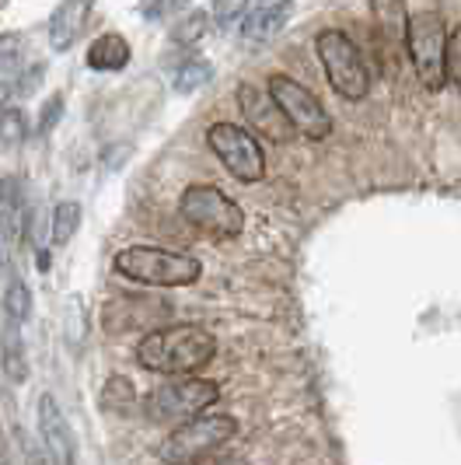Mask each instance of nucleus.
I'll return each mask as SVG.
<instances>
[{
  "label": "nucleus",
  "instance_id": "1",
  "mask_svg": "<svg viewBox=\"0 0 461 465\" xmlns=\"http://www.w3.org/2000/svg\"><path fill=\"white\" fill-rule=\"evenodd\" d=\"M213 353H217L213 332L192 322L154 329L137 343L140 368L151 374H196L213 361Z\"/></svg>",
  "mask_w": 461,
  "mask_h": 465
},
{
  "label": "nucleus",
  "instance_id": "2",
  "mask_svg": "<svg viewBox=\"0 0 461 465\" xmlns=\"http://www.w3.org/2000/svg\"><path fill=\"white\" fill-rule=\"evenodd\" d=\"M113 266L119 277L147 283V287H189L203 273L200 259L175 249H158V245H130L115 256Z\"/></svg>",
  "mask_w": 461,
  "mask_h": 465
},
{
  "label": "nucleus",
  "instance_id": "3",
  "mask_svg": "<svg viewBox=\"0 0 461 465\" xmlns=\"http://www.w3.org/2000/svg\"><path fill=\"white\" fill-rule=\"evenodd\" d=\"M319 60L325 67V77L332 84V92L346 98V102H360L370 92V70L364 64V53L357 49V43L339 32V28H325L315 39Z\"/></svg>",
  "mask_w": 461,
  "mask_h": 465
},
{
  "label": "nucleus",
  "instance_id": "4",
  "mask_svg": "<svg viewBox=\"0 0 461 465\" xmlns=\"http://www.w3.org/2000/svg\"><path fill=\"white\" fill-rule=\"evenodd\" d=\"M238 434V420L228 413H200L172 430L162 444V459L168 465H196L213 451H221Z\"/></svg>",
  "mask_w": 461,
  "mask_h": 465
},
{
  "label": "nucleus",
  "instance_id": "5",
  "mask_svg": "<svg viewBox=\"0 0 461 465\" xmlns=\"http://www.w3.org/2000/svg\"><path fill=\"white\" fill-rule=\"evenodd\" d=\"M406 49L419 84L427 92H440L447 84V25L437 11H419L416 18H409Z\"/></svg>",
  "mask_w": 461,
  "mask_h": 465
},
{
  "label": "nucleus",
  "instance_id": "6",
  "mask_svg": "<svg viewBox=\"0 0 461 465\" xmlns=\"http://www.w3.org/2000/svg\"><path fill=\"white\" fill-rule=\"evenodd\" d=\"M179 210L192 228H200L210 238H238L245 232V210L238 207L224 189L207 186V183L185 189Z\"/></svg>",
  "mask_w": 461,
  "mask_h": 465
},
{
  "label": "nucleus",
  "instance_id": "7",
  "mask_svg": "<svg viewBox=\"0 0 461 465\" xmlns=\"http://www.w3.org/2000/svg\"><path fill=\"white\" fill-rule=\"evenodd\" d=\"M207 143L238 183H259L266 175V154H262L259 140L245 126H238V123H213L207 130Z\"/></svg>",
  "mask_w": 461,
  "mask_h": 465
},
{
  "label": "nucleus",
  "instance_id": "8",
  "mask_svg": "<svg viewBox=\"0 0 461 465\" xmlns=\"http://www.w3.org/2000/svg\"><path fill=\"white\" fill-rule=\"evenodd\" d=\"M221 399V385L210 381V378H192L182 374L175 381H168L162 389H154L147 406L154 420H192L200 413H207L210 406Z\"/></svg>",
  "mask_w": 461,
  "mask_h": 465
},
{
  "label": "nucleus",
  "instance_id": "9",
  "mask_svg": "<svg viewBox=\"0 0 461 465\" xmlns=\"http://www.w3.org/2000/svg\"><path fill=\"white\" fill-rule=\"evenodd\" d=\"M270 94L277 98V105L283 109V116L290 119V126L308 140H325L332 134V116L325 113V105L290 74H273Z\"/></svg>",
  "mask_w": 461,
  "mask_h": 465
},
{
  "label": "nucleus",
  "instance_id": "10",
  "mask_svg": "<svg viewBox=\"0 0 461 465\" xmlns=\"http://www.w3.org/2000/svg\"><path fill=\"white\" fill-rule=\"evenodd\" d=\"M238 105H241V113H245V119H249V126H252L255 134H262L273 143H290L294 134H298L290 126V119L283 116L277 98L270 92H262V88H255V84H238Z\"/></svg>",
  "mask_w": 461,
  "mask_h": 465
},
{
  "label": "nucleus",
  "instance_id": "11",
  "mask_svg": "<svg viewBox=\"0 0 461 465\" xmlns=\"http://www.w3.org/2000/svg\"><path fill=\"white\" fill-rule=\"evenodd\" d=\"M35 420H39V441H43V451H46L49 465H77V441H74V430H70L67 417L60 410V402L49 396H39V410H35Z\"/></svg>",
  "mask_w": 461,
  "mask_h": 465
},
{
  "label": "nucleus",
  "instance_id": "12",
  "mask_svg": "<svg viewBox=\"0 0 461 465\" xmlns=\"http://www.w3.org/2000/svg\"><path fill=\"white\" fill-rule=\"evenodd\" d=\"M94 0H60L49 15V46L53 53H67L81 32L88 28V18H92Z\"/></svg>",
  "mask_w": 461,
  "mask_h": 465
},
{
  "label": "nucleus",
  "instance_id": "13",
  "mask_svg": "<svg viewBox=\"0 0 461 465\" xmlns=\"http://www.w3.org/2000/svg\"><path fill=\"white\" fill-rule=\"evenodd\" d=\"M370 18H374V28H378L381 43L388 46V53L406 49V39H409V7H406V0H370Z\"/></svg>",
  "mask_w": 461,
  "mask_h": 465
},
{
  "label": "nucleus",
  "instance_id": "14",
  "mask_svg": "<svg viewBox=\"0 0 461 465\" xmlns=\"http://www.w3.org/2000/svg\"><path fill=\"white\" fill-rule=\"evenodd\" d=\"M0 368L7 374V381H15V385H22L25 378H28L22 322L11 319L7 312H0Z\"/></svg>",
  "mask_w": 461,
  "mask_h": 465
},
{
  "label": "nucleus",
  "instance_id": "15",
  "mask_svg": "<svg viewBox=\"0 0 461 465\" xmlns=\"http://www.w3.org/2000/svg\"><path fill=\"white\" fill-rule=\"evenodd\" d=\"M287 22H290V4L287 0L266 4V7L249 11L241 18V39L245 43H270V39H277L280 32L287 28Z\"/></svg>",
  "mask_w": 461,
  "mask_h": 465
},
{
  "label": "nucleus",
  "instance_id": "16",
  "mask_svg": "<svg viewBox=\"0 0 461 465\" xmlns=\"http://www.w3.org/2000/svg\"><path fill=\"white\" fill-rule=\"evenodd\" d=\"M130 56H133V53H130V43H126L119 32H105V35H98L92 46H88V67L109 74V70L126 67Z\"/></svg>",
  "mask_w": 461,
  "mask_h": 465
},
{
  "label": "nucleus",
  "instance_id": "17",
  "mask_svg": "<svg viewBox=\"0 0 461 465\" xmlns=\"http://www.w3.org/2000/svg\"><path fill=\"white\" fill-rule=\"evenodd\" d=\"M81 221H84V210H81L77 200H64V203H56V207H53V217H49V245L64 249L70 238L77 234Z\"/></svg>",
  "mask_w": 461,
  "mask_h": 465
},
{
  "label": "nucleus",
  "instance_id": "18",
  "mask_svg": "<svg viewBox=\"0 0 461 465\" xmlns=\"http://www.w3.org/2000/svg\"><path fill=\"white\" fill-rule=\"evenodd\" d=\"M207 28H210V15H207V11H189V15H182L179 22L172 25L168 39H172L175 46H196V43L207 35Z\"/></svg>",
  "mask_w": 461,
  "mask_h": 465
},
{
  "label": "nucleus",
  "instance_id": "19",
  "mask_svg": "<svg viewBox=\"0 0 461 465\" xmlns=\"http://www.w3.org/2000/svg\"><path fill=\"white\" fill-rule=\"evenodd\" d=\"M210 77H213V67H210L207 60H189V64H182V67L175 70L172 88L179 94H192L200 92V88H207Z\"/></svg>",
  "mask_w": 461,
  "mask_h": 465
},
{
  "label": "nucleus",
  "instance_id": "20",
  "mask_svg": "<svg viewBox=\"0 0 461 465\" xmlns=\"http://www.w3.org/2000/svg\"><path fill=\"white\" fill-rule=\"evenodd\" d=\"M0 312H7V315L18 319V322H28V315H32V287H28L22 277H15L11 283H7L4 302H0Z\"/></svg>",
  "mask_w": 461,
  "mask_h": 465
},
{
  "label": "nucleus",
  "instance_id": "21",
  "mask_svg": "<svg viewBox=\"0 0 461 465\" xmlns=\"http://www.w3.org/2000/svg\"><path fill=\"white\" fill-rule=\"evenodd\" d=\"M28 140V119L22 109H4L0 113V147H18Z\"/></svg>",
  "mask_w": 461,
  "mask_h": 465
},
{
  "label": "nucleus",
  "instance_id": "22",
  "mask_svg": "<svg viewBox=\"0 0 461 465\" xmlns=\"http://www.w3.org/2000/svg\"><path fill=\"white\" fill-rule=\"evenodd\" d=\"M25 53H28V39L22 32H0V70L25 67Z\"/></svg>",
  "mask_w": 461,
  "mask_h": 465
},
{
  "label": "nucleus",
  "instance_id": "23",
  "mask_svg": "<svg viewBox=\"0 0 461 465\" xmlns=\"http://www.w3.org/2000/svg\"><path fill=\"white\" fill-rule=\"evenodd\" d=\"M210 15H213L217 28H230L249 15V0H210Z\"/></svg>",
  "mask_w": 461,
  "mask_h": 465
},
{
  "label": "nucleus",
  "instance_id": "24",
  "mask_svg": "<svg viewBox=\"0 0 461 465\" xmlns=\"http://www.w3.org/2000/svg\"><path fill=\"white\" fill-rule=\"evenodd\" d=\"M447 84H455V92L461 94V25L447 32Z\"/></svg>",
  "mask_w": 461,
  "mask_h": 465
},
{
  "label": "nucleus",
  "instance_id": "25",
  "mask_svg": "<svg viewBox=\"0 0 461 465\" xmlns=\"http://www.w3.org/2000/svg\"><path fill=\"white\" fill-rule=\"evenodd\" d=\"M60 119H64V94H53V98H46V105L39 113V134L49 137L60 126Z\"/></svg>",
  "mask_w": 461,
  "mask_h": 465
},
{
  "label": "nucleus",
  "instance_id": "26",
  "mask_svg": "<svg viewBox=\"0 0 461 465\" xmlns=\"http://www.w3.org/2000/svg\"><path fill=\"white\" fill-rule=\"evenodd\" d=\"M189 7V0H143V18L158 22V18H168V15H179Z\"/></svg>",
  "mask_w": 461,
  "mask_h": 465
},
{
  "label": "nucleus",
  "instance_id": "27",
  "mask_svg": "<svg viewBox=\"0 0 461 465\" xmlns=\"http://www.w3.org/2000/svg\"><path fill=\"white\" fill-rule=\"evenodd\" d=\"M43 77H46V67H43V64H32V67L25 70L22 77L15 81V94L28 98V94H32L35 88H39V84H43Z\"/></svg>",
  "mask_w": 461,
  "mask_h": 465
},
{
  "label": "nucleus",
  "instance_id": "28",
  "mask_svg": "<svg viewBox=\"0 0 461 465\" xmlns=\"http://www.w3.org/2000/svg\"><path fill=\"white\" fill-rule=\"evenodd\" d=\"M11 94H15V84H7V81H0V113L7 109V102H11Z\"/></svg>",
  "mask_w": 461,
  "mask_h": 465
},
{
  "label": "nucleus",
  "instance_id": "29",
  "mask_svg": "<svg viewBox=\"0 0 461 465\" xmlns=\"http://www.w3.org/2000/svg\"><path fill=\"white\" fill-rule=\"evenodd\" d=\"M213 465H249L245 459H221V462H213Z\"/></svg>",
  "mask_w": 461,
  "mask_h": 465
},
{
  "label": "nucleus",
  "instance_id": "30",
  "mask_svg": "<svg viewBox=\"0 0 461 465\" xmlns=\"http://www.w3.org/2000/svg\"><path fill=\"white\" fill-rule=\"evenodd\" d=\"M266 4H280V0H266Z\"/></svg>",
  "mask_w": 461,
  "mask_h": 465
}]
</instances>
